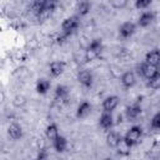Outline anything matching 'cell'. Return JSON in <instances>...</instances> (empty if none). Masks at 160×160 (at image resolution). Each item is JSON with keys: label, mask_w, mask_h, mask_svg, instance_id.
Here are the masks:
<instances>
[{"label": "cell", "mask_w": 160, "mask_h": 160, "mask_svg": "<svg viewBox=\"0 0 160 160\" xmlns=\"http://www.w3.org/2000/svg\"><path fill=\"white\" fill-rule=\"evenodd\" d=\"M116 151H118V154L121 155V156H128V155H130V152H131V146L128 145V144L124 141V139H121V141L116 145Z\"/></svg>", "instance_id": "obj_22"}, {"label": "cell", "mask_w": 160, "mask_h": 160, "mask_svg": "<svg viewBox=\"0 0 160 160\" xmlns=\"http://www.w3.org/2000/svg\"><path fill=\"white\" fill-rule=\"evenodd\" d=\"M148 85L154 89V90H158L160 88V76L159 78H155V79H151V80H148Z\"/></svg>", "instance_id": "obj_28"}, {"label": "cell", "mask_w": 160, "mask_h": 160, "mask_svg": "<svg viewBox=\"0 0 160 160\" xmlns=\"http://www.w3.org/2000/svg\"><path fill=\"white\" fill-rule=\"evenodd\" d=\"M79 25H80V22H79V18L78 16L66 18L61 22V32L69 38L71 34H74L76 31V29L79 28Z\"/></svg>", "instance_id": "obj_3"}, {"label": "cell", "mask_w": 160, "mask_h": 160, "mask_svg": "<svg viewBox=\"0 0 160 160\" xmlns=\"http://www.w3.org/2000/svg\"><path fill=\"white\" fill-rule=\"evenodd\" d=\"M28 104V98L24 95V94H16L12 99V105L18 109H22L25 108Z\"/></svg>", "instance_id": "obj_20"}, {"label": "cell", "mask_w": 160, "mask_h": 160, "mask_svg": "<svg viewBox=\"0 0 160 160\" xmlns=\"http://www.w3.org/2000/svg\"><path fill=\"white\" fill-rule=\"evenodd\" d=\"M50 86H51V84H50V81L48 80V79H39L38 81H36V85H35V89H36V91L40 94V95H45L49 90H50Z\"/></svg>", "instance_id": "obj_18"}, {"label": "cell", "mask_w": 160, "mask_h": 160, "mask_svg": "<svg viewBox=\"0 0 160 160\" xmlns=\"http://www.w3.org/2000/svg\"><path fill=\"white\" fill-rule=\"evenodd\" d=\"M69 96V88L64 84H59L55 88V99L56 100H66Z\"/></svg>", "instance_id": "obj_19"}, {"label": "cell", "mask_w": 160, "mask_h": 160, "mask_svg": "<svg viewBox=\"0 0 160 160\" xmlns=\"http://www.w3.org/2000/svg\"><path fill=\"white\" fill-rule=\"evenodd\" d=\"M64 70H65V62L64 61L55 60V61H51L50 65H49V72L54 78L60 76L64 72Z\"/></svg>", "instance_id": "obj_8"}, {"label": "cell", "mask_w": 160, "mask_h": 160, "mask_svg": "<svg viewBox=\"0 0 160 160\" xmlns=\"http://www.w3.org/2000/svg\"><path fill=\"white\" fill-rule=\"evenodd\" d=\"M99 125L104 130H110L114 126V116L111 112L102 111V114L99 118Z\"/></svg>", "instance_id": "obj_6"}, {"label": "cell", "mask_w": 160, "mask_h": 160, "mask_svg": "<svg viewBox=\"0 0 160 160\" xmlns=\"http://www.w3.org/2000/svg\"><path fill=\"white\" fill-rule=\"evenodd\" d=\"M101 51H98V50H91V49H86L85 51V61L86 62H91L94 60H96L99 56H100Z\"/></svg>", "instance_id": "obj_23"}, {"label": "cell", "mask_w": 160, "mask_h": 160, "mask_svg": "<svg viewBox=\"0 0 160 160\" xmlns=\"http://www.w3.org/2000/svg\"><path fill=\"white\" fill-rule=\"evenodd\" d=\"M138 72H139V75H141L146 80H151V79L160 76L159 68L155 65L146 64V62H141L140 65H138Z\"/></svg>", "instance_id": "obj_2"}, {"label": "cell", "mask_w": 160, "mask_h": 160, "mask_svg": "<svg viewBox=\"0 0 160 160\" xmlns=\"http://www.w3.org/2000/svg\"><path fill=\"white\" fill-rule=\"evenodd\" d=\"M78 81L80 82V85H82L84 88L89 89L94 84V75L90 70L88 69H82L78 72Z\"/></svg>", "instance_id": "obj_5"}, {"label": "cell", "mask_w": 160, "mask_h": 160, "mask_svg": "<svg viewBox=\"0 0 160 160\" xmlns=\"http://www.w3.org/2000/svg\"><path fill=\"white\" fill-rule=\"evenodd\" d=\"M154 20H155V12L154 11H144L140 14V16L138 19V25L140 28H146Z\"/></svg>", "instance_id": "obj_10"}, {"label": "cell", "mask_w": 160, "mask_h": 160, "mask_svg": "<svg viewBox=\"0 0 160 160\" xmlns=\"http://www.w3.org/2000/svg\"><path fill=\"white\" fill-rule=\"evenodd\" d=\"M150 126H151V129H154V130L160 129V112H156V114L152 116V119H151V121H150Z\"/></svg>", "instance_id": "obj_26"}, {"label": "cell", "mask_w": 160, "mask_h": 160, "mask_svg": "<svg viewBox=\"0 0 160 160\" xmlns=\"http://www.w3.org/2000/svg\"><path fill=\"white\" fill-rule=\"evenodd\" d=\"M142 128L140 126V125H132L126 132H125V135H124V141L128 144V145H130L131 148L132 146H135V145H138L139 142H140V140H141V136H142Z\"/></svg>", "instance_id": "obj_1"}, {"label": "cell", "mask_w": 160, "mask_h": 160, "mask_svg": "<svg viewBox=\"0 0 160 160\" xmlns=\"http://www.w3.org/2000/svg\"><path fill=\"white\" fill-rule=\"evenodd\" d=\"M5 99H6V95H5L4 90H0V104H2L5 101Z\"/></svg>", "instance_id": "obj_30"}, {"label": "cell", "mask_w": 160, "mask_h": 160, "mask_svg": "<svg viewBox=\"0 0 160 160\" xmlns=\"http://www.w3.org/2000/svg\"><path fill=\"white\" fill-rule=\"evenodd\" d=\"M121 84L125 89H130L136 84V75L134 71H125L121 76Z\"/></svg>", "instance_id": "obj_11"}, {"label": "cell", "mask_w": 160, "mask_h": 160, "mask_svg": "<svg viewBox=\"0 0 160 160\" xmlns=\"http://www.w3.org/2000/svg\"><path fill=\"white\" fill-rule=\"evenodd\" d=\"M118 105H119V98L116 95H110L105 98L102 101V111L112 112L118 108Z\"/></svg>", "instance_id": "obj_7"}, {"label": "cell", "mask_w": 160, "mask_h": 160, "mask_svg": "<svg viewBox=\"0 0 160 160\" xmlns=\"http://www.w3.org/2000/svg\"><path fill=\"white\" fill-rule=\"evenodd\" d=\"M140 114H141V106H140L139 101L134 102L132 105L126 106V109H125V115H126V118H128L130 121H134Z\"/></svg>", "instance_id": "obj_9"}, {"label": "cell", "mask_w": 160, "mask_h": 160, "mask_svg": "<svg viewBox=\"0 0 160 160\" xmlns=\"http://www.w3.org/2000/svg\"><path fill=\"white\" fill-rule=\"evenodd\" d=\"M88 49H91V50H98V51H102V41L100 39H94L90 41Z\"/></svg>", "instance_id": "obj_24"}, {"label": "cell", "mask_w": 160, "mask_h": 160, "mask_svg": "<svg viewBox=\"0 0 160 160\" xmlns=\"http://www.w3.org/2000/svg\"><path fill=\"white\" fill-rule=\"evenodd\" d=\"M90 9H91V2L90 0H78L76 2V6H75V10L78 12L79 16H85L90 12Z\"/></svg>", "instance_id": "obj_13"}, {"label": "cell", "mask_w": 160, "mask_h": 160, "mask_svg": "<svg viewBox=\"0 0 160 160\" xmlns=\"http://www.w3.org/2000/svg\"><path fill=\"white\" fill-rule=\"evenodd\" d=\"M121 121H122V118H121V115H119L118 116V124H120Z\"/></svg>", "instance_id": "obj_31"}, {"label": "cell", "mask_w": 160, "mask_h": 160, "mask_svg": "<svg viewBox=\"0 0 160 160\" xmlns=\"http://www.w3.org/2000/svg\"><path fill=\"white\" fill-rule=\"evenodd\" d=\"M159 61H160V52H159V49H156V48L152 49V50H150V51L145 55V60H144V62H146V64L158 66Z\"/></svg>", "instance_id": "obj_16"}, {"label": "cell", "mask_w": 160, "mask_h": 160, "mask_svg": "<svg viewBox=\"0 0 160 160\" xmlns=\"http://www.w3.org/2000/svg\"><path fill=\"white\" fill-rule=\"evenodd\" d=\"M8 134L12 140H19L22 138L24 131H22V128L18 122H11L8 128Z\"/></svg>", "instance_id": "obj_12"}, {"label": "cell", "mask_w": 160, "mask_h": 160, "mask_svg": "<svg viewBox=\"0 0 160 160\" xmlns=\"http://www.w3.org/2000/svg\"><path fill=\"white\" fill-rule=\"evenodd\" d=\"M46 158H48V152H46V150H45V149H40L39 152H38V159L44 160V159H46Z\"/></svg>", "instance_id": "obj_29"}, {"label": "cell", "mask_w": 160, "mask_h": 160, "mask_svg": "<svg viewBox=\"0 0 160 160\" xmlns=\"http://www.w3.org/2000/svg\"><path fill=\"white\" fill-rule=\"evenodd\" d=\"M45 135H46V138L49 139V140H54L58 135H59V129H58V125L56 124H54V122H51V124H49L48 126H46V130H45Z\"/></svg>", "instance_id": "obj_21"}, {"label": "cell", "mask_w": 160, "mask_h": 160, "mask_svg": "<svg viewBox=\"0 0 160 160\" xmlns=\"http://www.w3.org/2000/svg\"><path fill=\"white\" fill-rule=\"evenodd\" d=\"M129 0H110V4L114 9H124L126 5H128Z\"/></svg>", "instance_id": "obj_25"}, {"label": "cell", "mask_w": 160, "mask_h": 160, "mask_svg": "<svg viewBox=\"0 0 160 160\" xmlns=\"http://www.w3.org/2000/svg\"><path fill=\"white\" fill-rule=\"evenodd\" d=\"M136 31V24L132 21H125L119 26V36L121 39H129L131 38Z\"/></svg>", "instance_id": "obj_4"}, {"label": "cell", "mask_w": 160, "mask_h": 160, "mask_svg": "<svg viewBox=\"0 0 160 160\" xmlns=\"http://www.w3.org/2000/svg\"><path fill=\"white\" fill-rule=\"evenodd\" d=\"M91 112V104L89 101H81L76 109V118L84 119Z\"/></svg>", "instance_id": "obj_14"}, {"label": "cell", "mask_w": 160, "mask_h": 160, "mask_svg": "<svg viewBox=\"0 0 160 160\" xmlns=\"http://www.w3.org/2000/svg\"><path fill=\"white\" fill-rule=\"evenodd\" d=\"M122 136L120 135V132L115 131V130H110L106 135V144L110 146V148H116V145L121 141Z\"/></svg>", "instance_id": "obj_17"}, {"label": "cell", "mask_w": 160, "mask_h": 160, "mask_svg": "<svg viewBox=\"0 0 160 160\" xmlns=\"http://www.w3.org/2000/svg\"><path fill=\"white\" fill-rule=\"evenodd\" d=\"M151 2L152 0H135V6L136 9H146Z\"/></svg>", "instance_id": "obj_27"}, {"label": "cell", "mask_w": 160, "mask_h": 160, "mask_svg": "<svg viewBox=\"0 0 160 160\" xmlns=\"http://www.w3.org/2000/svg\"><path fill=\"white\" fill-rule=\"evenodd\" d=\"M52 146L55 149L56 152H64L68 148V140L65 136L62 135H58L54 140H52Z\"/></svg>", "instance_id": "obj_15"}]
</instances>
